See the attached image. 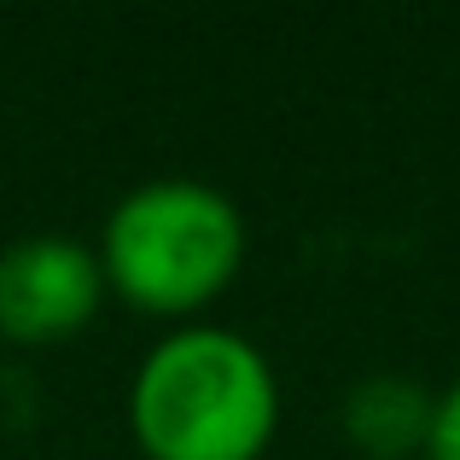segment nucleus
Wrapping results in <instances>:
<instances>
[{
  "instance_id": "obj_2",
  "label": "nucleus",
  "mask_w": 460,
  "mask_h": 460,
  "mask_svg": "<svg viewBox=\"0 0 460 460\" xmlns=\"http://www.w3.org/2000/svg\"><path fill=\"white\" fill-rule=\"evenodd\" d=\"M245 216L222 187L192 175L140 181L111 204L100 227L105 292L157 321L210 309L245 269Z\"/></svg>"
},
{
  "instance_id": "obj_1",
  "label": "nucleus",
  "mask_w": 460,
  "mask_h": 460,
  "mask_svg": "<svg viewBox=\"0 0 460 460\" xmlns=\"http://www.w3.org/2000/svg\"><path fill=\"white\" fill-rule=\"evenodd\" d=\"M128 431L146 460H262L280 431V373L234 326H175L135 367Z\"/></svg>"
},
{
  "instance_id": "obj_5",
  "label": "nucleus",
  "mask_w": 460,
  "mask_h": 460,
  "mask_svg": "<svg viewBox=\"0 0 460 460\" xmlns=\"http://www.w3.org/2000/svg\"><path fill=\"white\" fill-rule=\"evenodd\" d=\"M426 460H460V379H449L431 402V438Z\"/></svg>"
},
{
  "instance_id": "obj_3",
  "label": "nucleus",
  "mask_w": 460,
  "mask_h": 460,
  "mask_svg": "<svg viewBox=\"0 0 460 460\" xmlns=\"http://www.w3.org/2000/svg\"><path fill=\"white\" fill-rule=\"evenodd\" d=\"M105 304L100 251L70 234H30L0 251V338L47 349L88 332Z\"/></svg>"
},
{
  "instance_id": "obj_4",
  "label": "nucleus",
  "mask_w": 460,
  "mask_h": 460,
  "mask_svg": "<svg viewBox=\"0 0 460 460\" xmlns=\"http://www.w3.org/2000/svg\"><path fill=\"white\" fill-rule=\"evenodd\" d=\"M431 402L438 391H426L408 373H367L344 391L338 426H344L349 449L367 460H426Z\"/></svg>"
}]
</instances>
